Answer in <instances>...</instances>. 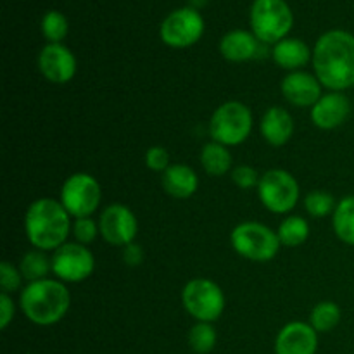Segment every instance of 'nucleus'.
I'll return each mask as SVG.
<instances>
[{
    "label": "nucleus",
    "instance_id": "obj_25",
    "mask_svg": "<svg viewBox=\"0 0 354 354\" xmlns=\"http://www.w3.org/2000/svg\"><path fill=\"white\" fill-rule=\"evenodd\" d=\"M311 327L320 334V332H330L341 322V308L332 301H324L318 303L311 311Z\"/></svg>",
    "mask_w": 354,
    "mask_h": 354
},
{
    "label": "nucleus",
    "instance_id": "obj_30",
    "mask_svg": "<svg viewBox=\"0 0 354 354\" xmlns=\"http://www.w3.org/2000/svg\"><path fill=\"white\" fill-rule=\"evenodd\" d=\"M21 282H23V275L16 266L10 265L9 261L0 263V286H2L3 294L16 292L17 289H21Z\"/></svg>",
    "mask_w": 354,
    "mask_h": 354
},
{
    "label": "nucleus",
    "instance_id": "obj_24",
    "mask_svg": "<svg viewBox=\"0 0 354 354\" xmlns=\"http://www.w3.org/2000/svg\"><path fill=\"white\" fill-rule=\"evenodd\" d=\"M19 272L23 275V279H26L28 282H38V280L47 279L48 272H52V259H48L45 256L44 251H35L26 252L21 259Z\"/></svg>",
    "mask_w": 354,
    "mask_h": 354
},
{
    "label": "nucleus",
    "instance_id": "obj_22",
    "mask_svg": "<svg viewBox=\"0 0 354 354\" xmlns=\"http://www.w3.org/2000/svg\"><path fill=\"white\" fill-rule=\"evenodd\" d=\"M334 232L344 244L354 245V196H348L335 206L332 216Z\"/></svg>",
    "mask_w": 354,
    "mask_h": 354
},
{
    "label": "nucleus",
    "instance_id": "obj_34",
    "mask_svg": "<svg viewBox=\"0 0 354 354\" xmlns=\"http://www.w3.org/2000/svg\"><path fill=\"white\" fill-rule=\"evenodd\" d=\"M123 261L127 263L128 266H138L144 261V251H142L140 245L137 244H128L123 248Z\"/></svg>",
    "mask_w": 354,
    "mask_h": 354
},
{
    "label": "nucleus",
    "instance_id": "obj_20",
    "mask_svg": "<svg viewBox=\"0 0 354 354\" xmlns=\"http://www.w3.org/2000/svg\"><path fill=\"white\" fill-rule=\"evenodd\" d=\"M273 61L280 66V68L287 69V71H299L313 54L310 52V47L304 44L299 38H283L279 44L273 47Z\"/></svg>",
    "mask_w": 354,
    "mask_h": 354
},
{
    "label": "nucleus",
    "instance_id": "obj_23",
    "mask_svg": "<svg viewBox=\"0 0 354 354\" xmlns=\"http://www.w3.org/2000/svg\"><path fill=\"white\" fill-rule=\"evenodd\" d=\"M280 239V244L287 245V248H297V245L304 244L310 235V225L304 218L301 216H287L286 220L280 223L279 232H277Z\"/></svg>",
    "mask_w": 354,
    "mask_h": 354
},
{
    "label": "nucleus",
    "instance_id": "obj_19",
    "mask_svg": "<svg viewBox=\"0 0 354 354\" xmlns=\"http://www.w3.org/2000/svg\"><path fill=\"white\" fill-rule=\"evenodd\" d=\"M162 189L176 199H189L199 187V178L189 165H171L162 173Z\"/></svg>",
    "mask_w": 354,
    "mask_h": 354
},
{
    "label": "nucleus",
    "instance_id": "obj_32",
    "mask_svg": "<svg viewBox=\"0 0 354 354\" xmlns=\"http://www.w3.org/2000/svg\"><path fill=\"white\" fill-rule=\"evenodd\" d=\"M145 165H147L149 169L152 171H162L165 173L166 169L169 168V154L165 147L161 145H154L147 151L145 154Z\"/></svg>",
    "mask_w": 354,
    "mask_h": 354
},
{
    "label": "nucleus",
    "instance_id": "obj_9",
    "mask_svg": "<svg viewBox=\"0 0 354 354\" xmlns=\"http://www.w3.org/2000/svg\"><path fill=\"white\" fill-rule=\"evenodd\" d=\"M100 185L88 173H75L61 189V204L73 218H90L100 204Z\"/></svg>",
    "mask_w": 354,
    "mask_h": 354
},
{
    "label": "nucleus",
    "instance_id": "obj_7",
    "mask_svg": "<svg viewBox=\"0 0 354 354\" xmlns=\"http://www.w3.org/2000/svg\"><path fill=\"white\" fill-rule=\"evenodd\" d=\"M183 308L197 322L213 324L225 310V294L216 282L194 279L182 290Z\"/></svg>",
    "mask_w": 354,
    "mask_h": 354
},
{
    "label": "nucleus",
    "instance_id": "obj_6",
    "mask_svg": "<svg viewBox=\"0 0 354 354\" xmlns=\"http://www.w3.org/2000/svg\"><path fill=\"white\" fill-rule=\"evenodd\" d=\"M252 130V113L245 104L230 100L218 107L209 121V133L213 142L230 147L239 145L249 137Z\"/></svg>",
    "mask_w": 354,
    "mask_h": 354
},
{
    "label": "nucleus",
    "instance_id": "obj_17",
    "mask_svg": "<svg viewBox=\"0 0 354 354\" xmlns=\"http://www.w3.org/2000/svg\"><path fill=\"white\" fill-rule=\"evenodd\" d=\"M263 138L273 147H282L290 140L294 133V120L290 113L283 107L273 106L263 114L261 124H259Z\"/></svg>",
    "mask_w": 354,
    "mask_h": 354
},
{
    "label": "nucleus",
    "instance_id": "obj_3",
    "mask_svg": "<svg viewBox=\"0 0 354 354\" xmlns=\"http://www.w3.org/2000/svg\"><path fill=\"white\" fill-rule=\"evenodd\" d=\"M19 304L28 320L48 327L66 317L71 306V294L61 280L44 279L30 282L21 290Z\"/></svg>",
    "mask_w": 354,
    "mask_h": 354
},
{
    "label": "nucleus",
    "instance_id": "obj_21",
    "mask_svg": "<svg viewBox=\"0 0 354 354\" xmlns=\"http://www.w3.org/2000/svg\"><path fill=\"white\" fill-rule=\"evenodd\" d=\"M201 165L211 176H221L230 171L232 154L225 145L218 144V142H209L204 145L203 152H201Z\"/></svg>",
    "mask_w": 354,
    "mask_h": 354
},
{
    "label": "nucleus",
    "instance_id": "obj_31",
    "mask_svg": "<svg viewBox=\"0 0 354 354\" xmlns=\"http://www.w3.org/2000/svg\"><path fill=\"white\" fill-rule=\"evenodd\" d=\"M232 180L237 187L241 189H252V187H258L259 185V180L261 176L258 175L252 166L248 165H241V166H235L234 171H232Z\"/></svg>",
    "mask_w": 354,
    "mask_h": 354
},
{
    "label": "nucleus",
    "instance_id": "obj_27",
    "mask_svg": "<svg viewBox=\"0 0 354 354\" xmlns=\"http://www.w3.org/2000/svg\"><path fill=\"white\" fill-rule=\"evenodd\" d=\"M69 31L68 19L59 10H48L41 19V33L50 44H61Z\"/></svg>",
    "mask_w": 354,
    "mask_h": 354
},
{
    "label": "nucleus",
    "instance_id": "obj_13",
    "mask_svg": "<svg viewBox=\"0 0 354 354\" xmlns=\"http://www.w3.org/2000/svg\"><path fill=\"white\" fill-rule=\"evenodd\" d=\"M38 69L50 83L64 85L76 75V57L62 44H48L38 55Z\"/></svg>",
    "mask_w": 354,
    "mask_h": 354
},
{
    "label": "nucleus",
    "instance_id": "obj_14",
    "mask_svg": "<svg viewBox=\"0 0 354 354\" xmlns=\"http://www.w3.org/2000/svg\"><path fill=\"white\" fill-rule=\"evenodd\" d=\"M317 349L318 332L304 322H290L277 335V354H315Z\"/></svg>",
    "mask_w": 354,
    "mask_h": 354
},
{
    "label": "nucleus",
    "instance_id": "obj_15",
    "mask_svg": "<svg viewBox=\"0 0 354 354\" xmlns=\"http://www.w3.org/2000/svg\"><path fill=\"white\" fill-rule=\"evenodd\" d=\"M351 113V100L341 92H330L320 97L311 107V121L322 130H334L348 120Z\"/></svg>",
    "mask_w": 354,
    "mask_h": 354
},
{
    "label": "nucleus",
    "instance_id": "obj_10",
    "mask_svg": "<svg viewBox=\"0 0 354 354\" xmlns=\"http://www.w3.org/2000/svg\"><path fill=\"white\" fill-rule=\"evenodd\" d=\"M95 270V258L86 245L66 242L52 256V273L61 282H83Z\"/></svg>",
    "mask_w": 354,
    "mask_h": 354
},
{
    "label": "nucleus",
    "instance_id": "obj_4",
    "mask_svg": "<svg viewBox=\"0 0 354 354\" xmlns=\"http://www.w3.org/2000/svg\"><path fill=\"white\" fill-rule=\"evenodd\" d=\"M230 242L237 254L256 263L272 261L282 245L277 232L258 221L239 223L232 230Z\"/></svg>",
    "mask_w": 354,
    "mask_h": 354
},
{
    "label": "nucleus",
    "instance_id": "obj_26",
    "mask_svg": "<svg viewBox=\"0 0 354 354\" xmlns=\"http://www.w3.org/2000/svg\"><path fill=\"white\" fill-rule=\"evenodd\" d=\"M216 330H214L213 325L206 324V322H199L189 332V346L197 354H207L213 351L214 346H216Z\"/></svg>",
    "mask_w": 354,
    "mask_h": 354
},
{
    "label": "nucleus",
    "instance_id": "obj_28",
    "mask_svg": "<svg viewBox=\"0 0 354 354\" xmlns=\"http://www.w3.org/2000/svg\"><path fill=\"white\" fill-rule=\"evenodd\" d=\"M335 199L325 190H313L304 197V207L313 218H325L335 211Z\"/></svg>",
    "mask_w": 354,
    "mask_h": 354
},
{
    "label": "nucleus",
    "instance_id": "obj_29",
    "mask_svg": "<svg viewBox=\"0 0 354 354\" xmlns=\"http://www.w3.org/2000/svg\"><path fill=\"white\" fill-rule=\"evenodd\" d=\"M97 234H100L99 225L95 223V220H92V216L78 218V220H75V223H73V235H75V239L80 244H92V242L95 241Z\"/></svg>",
    "mask_w": 354,
    "mask_h": 354
},
{
    "label": "nucleus",
    "instance_id": "obj_1",
    "mask_svg": "<svg viewBox=\"0 0 354 354\" xmlns=\"http://www.w3.org/2000/svg\"><path fill=\"white\" fill-rule=\"evenodd\" d=\"M315 76L330 92L354 86V35L330 30L318 38L313 50Z\"/></svg>",
    "mask_w": 354,
    "mask_h": 354
},
{
    "label": "nucleus",
    "instance_id": "obj_8",
    "mask_svg": "<svg viewBox=\"0 0 354 354\" xmlns=\"http://www.w3.org/2000/svg\"><path fill=\"white\" fill-rule=\"evenodd\" d=\"M258 196L263 206L277 214H286L299 201V183L286 169H270L261 176Z\"/></svg>",
    "mask_w": 354,
    "mask_h": 354
},
{
    "label": "nucleus",
    "instance_id": "obj_2",
    "mask_svg": "<svg viewBox=\"0 0 354 354\" xmlns=\"http://www.w3.org/2000/svg\"><path fill=\"white\" fill-rule=\"evenodd\" d=\"M71 214L66 211L61 201L38 199L31 203L24 216V230L28 241L38 251H55L66 244L71 223Z\"/></svg>",
    "mask_w": 354,
    "mask_h": 354
},
{
    "label": "nucleus",
    "instance_id": "obj_12",
    "mask_svg": "<svg viewBox=\"0 0 354 354\" xmlns=\"http://www.w3.org/2000/svg\"><path fill=\"white\" fill-rule=\"evenodd\" d=\"M99 230L107 244L124 248L137 237L138 221L130 207L124 204H111L100 214Z\"/></svg>",
    "mask_w": 354,
    "mask_h": 354
},
{
    "label": "nucleus",
    "instance_id": "obj_18",
    "mask_svg": "<svg viewBox=\"0 0 354 354\" xmlns=\"http://www.w3.org/2000/svg\"><path fill=\"white\" fill-rule=\"evenodd\" d=\"M220 52L227 61L245 62L259 54V40L245 30L228 31L220 41Z\"/></svg>",
    "mask_w": 354,
    "mask_h": 354
},
{
    "label": "nucleus",
    "instance_id": "obj_16",
    "mask_svg": "<svg viewBox=\"0 0 354 354\" xmlns=\"http://www.w3.org/2000/svg\"><path fill=\"white\" fill-rule=\"evenodd\" d=\"M282 93L292 106L313 107L322 97V83L310 73L292 71L282 80Z\"/></svg>",
    "mask_w": 354,
    "mask_h": 354
},
{
    "label": "nucleus",
    "instance_id": "obj_5",
    "mask_svg": "<svg viewBox=\"0 0 354 354\" xmlns=\"http://www.w3.org/2000/svg\"><path fill=\"white\" fill-rule=\"evenodd\" d=\"M294 16L286 0H254L251 7L252 33L263 44H279L287 38Z\"/></svg>",
    "mask_w": 354,
    "mask_h": 354
},
{
    "label": "nucleus",
    "instance_id": "obj_33",
    "mask_svg": "<svg viewBox=\"0 0 354 354\" xmlns=\"http://www.w3.org/2000/svg\"><path fill=\"white\" fill-rule=\"evenodd\" d=\"M14 313H16V308H14V301L10 299L9 294H0V328L6 330L9 327L10 322L14 320Z\"/></svg>",
    "mask_w": 354,
    "mask_h": 354
},
{
    "label": "nucleus",
    "instance_id": "obj_11",
    "mask_svg": "<svg viewBox=\"0 0 354 354\" xmlns=\"http://www.w3.org/2000/svg\"><path fill=\"white\" fill-rule=\"evenodd\" d=\"M204 33V19L199 10L194 7H183V9L173 10L162 21L161 40L166 45L175 48H185L197 44Z\"/></svg>",
    "mask_w": 354,
    "mask_h": 354
}]
</instances>
